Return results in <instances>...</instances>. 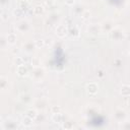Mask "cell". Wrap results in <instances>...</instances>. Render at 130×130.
I'll use <instances>...</instances> for the list:
<instances>
[{
    "mask_svg": "<svg viewBox=\"0 0 130 130\" xmlns=\"http://www.w3.org/2000/svg\"><path fill=\"white\" fill-rule=\"evenodd\" d=\"M1 18H2L3 20H7V19H8V14L5 13V12H3V13L1 14Z\"/></svg>",
    "mask_w": 130,
    "mask_h": 130,
    "instance_id": "cell-18",
    "label": "cell"
},
{
    "mask_svg": "<svg viewBox=\"0 0 130 130\" xmlns=\"http://www.w3.org/2000/svg\"><path fill=\"white\" fill-rule=\"evenodd\" d=\"M35 44H36V47H37V48H42V47H44V45H45V40L39 39V40H37V41L35 42Z\"/></svg>",
    "mask_w": 130,
    "mask_h": 130,
    "instance_id": "cell-10",
    "label": "cell"
},
{
    "mask_svg": "<svg viewBox=\"0 0 130 130\" xmlns=\"http://www.w3.org/2000/svg\"><path fill=\"white\" fill-rule=\"evenodd\" d=\"M14 63H15V65H17V66H20V65H23V64H24L22 57H16V59L14 60Z\"/></svg>",
    "mask_w": 130,
    "mask_h": 130,
    "instance_id": "cell-11",
    "label": "cell"
},
{
    "mask_svg": "<svg viewBox=\"0 0 130 130\" xmlns=\"http://www.w3.org/2000/svg\"><path fill=\"white\" fill-rule=\"evenodd\" d=\"M52 112H53V113H60L61 112V108L59 106H54L53 108H52Z\"/></svg>",
    "mask_w": 130,
    "mask_h": 130,
    "instance_id": "cell-15",
    "label": "cell"
},
{
    "mask_svg": "<svg viewBox=\"0 0 130 130\" xmlns=\"http://www.w3.org/2000/svg\"><path fill=\"white\" fill-rule=\"evenodd\" d=\"M25 64H23V65H20V66H17V69H16V72H17V74L19 75V76H25L28 74V68L24 66Z\"/></svg>",
    "mask_w": 130,
    "mask_h": 130,
    "instance_id": "cell-4",
    "label": "cell"
},
{
    "mask_svg": "<svg viewBox=\"0 0 130 130\" xmlns=\"http://www.w3.org/2000/svg\"><path fill=\"white\" fill-rule=\"evenodd\" d=\"M66 34H67V29H66L65 25L64 24L58 25L57 29H56V35L58 37H60V38H63V37L66 36Z\"/></svg>",
    "mask_w": 130,
    "mask_h": 130,
    "instance_id": "cell-2",
    "label": "cell"
},
{
    "mask_svg": "<svg viewBox=\"0 0 130 130\" xmlns=\"http://www.w3.org/2000/svg\"><path fill=\"white\" fill-rule=\"evenodd\" d=\"M22 59H23V62H24V64H27V63H29V62L31 61V59H30L29 57H22Z\"/></svg>",
    "mask_w": 130,
    "mask_h": 130,
    "instance_id": "cell-20",
    "label": "cell"
},
{
    "mask_svg": "<svg viewBox=\"0 0 130 130\" xmlns=\"http://www.w3.org/2000/svg\"><path fill=\"white\" fill-rule=\"evenodd\" d=\"M45 3H46V5H48V6H51L52 4L54 3V0H45Z\"/></svg>",
    "mask_w": 130,
    "mask_h": 130,
    "instance_id": "cell-17",
    "label": "cell"
},
{
    "mask_svg": "<svg viewBox=\"0 0 130 130\" xmlns=\"http://www.w3.org/2000/svg\"><path fill=\"white\" fill-rule=\"evenodd\" d=\"M16 40H17V38H16V35H15V34L10 33V34L7 35V43H8V44L14 45V44L16 43Z\"/></svg>",
    "mask_w": 130,
    "mask_h": 130,
    "instance_id": "cell-6",
    "label": "cell"
},
{
    "mask_svg": "<svg viewBox=\"0 0 130 130\" xmlns=\"http://www.w3.org/2000/svg\"><path fill=\"white\" fill-rule=\"evenodd\" d=\"M65 2L67 5H73L74 4V0H65Z\"/></svg>",
    "mask_w": 130,
    "mask_h": 130,
    "instance_id": "cell-19",
    "label": "cell"
},
{
    "mask_svg": "<svg viewBox=\"0 0 130 130\" xmlns=\"http://www.w3.org/2000/svg\"><path fill=\"white\" fill-rule=\"evenodd\" d=\"M27 116H29L30 118H32V119L34 120V119H36V118H37L38 114H37V112H36L35 110L30 109V110H28V111H27Z\"/></svg>",
    "mask_w": 130,
    "mask_h": 130,
    "instance_id": "cell-8",
    "label": "cell"
},
{
    "mask_svg": "<svg viewBox=\"0 0 130 130\" xmlns=\"http://www.w3.org/2000/svg\"><path fill=\"white\" fill-rule=\"evenodd\" d=\"M128 104H129V106H130V98H129V101H128Z\"/></svg>",
    "mask_w": 130,
    "mask_h": 130,
    "instance_id": "cell-22",
    "label": "cell"
},
{
    "mask_svg": "<svg viewBox=\"0 0 130 130\" xmlns=\"http://www.w3.org/2000/svg\"><path fill=\"white\" fill-rule=\"evenodd\" d=\"M90 15H91V13H90V12H89V11H85V12H84V14H83V16H82V17H83V18H88V17H89V16H90Z\"/></svg>",
    "mask_w": 130,
    "mask_h": 130,
    "instance_id": "cell-21",
    "label": "cell"
},
{
    "mask_svg": "<svg viewBox=\"0 0 130 130\" xmlns=\"http://www.w3.org/2000/svg\"><path fill=\"white\" fill-rule=\"evenodd\" d=\"M98 90H99V88H98L97 83H95V82H91V83L86 84V91L91 95H95L98 92Z\"/></svg>",
    "mask_w": 130,
    "mask_h": 130,
    "instance_id": "cell-3",
    "label": "cell"
},
{
    "mask_svg": "<svg viewBox=\"0 0 130 130\" xmlns=\"http://www.w3.org/2000/svg\"><path fill=\"white\" fill-rule=\"evenodd\" d=\"M64 115L61 113H54V115L52 116V120L56 124H62L64 123Z\"/></svg>",
    "mask_w": 130,
    "mask_h": 130,
    "instance_id": "cell-1",
    "label": "cell"
},
{
    "mask_svg": "<svg viewBox=\"0 0 130 130\" xmlns=\"http://www.w3.org/2000/svg\"><path fill=\"white\" fill-rule=\"evenodd\" d=\"M5 84H6V80H5V78L2 76L1 78H0V86H1V89L2 90H4L5 89Z\"/></svg>",
    "mask_w": 130,
    "mask_h": 130,
    "instance_id": "cell-12",
    "label": "cell"
},
{
    "mask_svg": "<svg viewBox=\"0 0 130 130\" xmlns=\"http://www.w3.org/2000/svg\"><path fill=\"white\" fill-rule=\"evenodd\" d=\"M22 125L24 126V127H30V126H32V124H33V119L32 118H30L29 116H27L25 118H23L22 119Z\"/></svg>",
    "mask_w": 130,
    "mask_h": 130,
    "instance_id": "cell-7",
    "label": "cell"
},
{
    "mask_svg": "<svg viewBox=\"0 0 130 130\" xmlns=\"http://www.w3.org/2000/svg\"><path fill=\"white\" fill-rule=\"evenodd\" d=\"M71 36H73V37H78V36H79V31L77 30V29L71 30Z\"/></svg>",
    "mask_w": 130,
    "mask_h": 130,
    "instance_id": "cell-14",
    "label": "cell"
},
{
    "mask_svg": "<svg viewBox=\"0 0 130 130\" xmlns=\"http://www.w3.org/2000/svg\"><path fill=\"white\" fill-rule=\"evenodd\" d=\"M63 128L64 129H72L73 128V125L71 124V122H65L63 124Z\"/></svg>",
    "mask_w": 130,
    "mask_h": 130,
    "instance_id": "cell-13",
    "label": "cell"
},
{
    "mask_svg": "<svg viewBox=\"0 0 130 130\" xmlns=\"http://www.w3.org/2000/svg\"><path fill=\"white\" fill-rule=\"evenodd\" d=\"M14 14H15L16 16H20V15L22 14V9H21V8H18V9H16V10H14Z\"/></svg>",
    "mask_w": 130,
    "mask_h": 130,
    "instance_id": "cell-16",
    "label": "cell"
},
{
    "mask_svg": "<svg viewBox=\"0 0 130 130\" xmlns=\"http://www.w3.org/2000/svg\"><path fill=\"white\" fill-rule=\"evenodd\" d=\"M120 94L124 97H129L130 96V85L128 84H123L121 86V90H120Z\"/></svg>",
    "mask_w": 130,
    "mask_h": 130,
    "instance_id": "cell-5",
    "label": "cell"
},
{
    "mask_svg": "<svg viewBox=\"0 0 130 130\" xmlns=\"http://www.w3.org/2000/svg\"><path fill=\"white\" fill-rule=\"evenodd\" d=\"M129 55H130V50H129Z\"/></svg>",
    "mask_w": 130,
    "mask_h": 130,
    "instance_id": "cell-23",
    "label": "cell"
},
{
    "mask_svg": "<svg viewBox=\"0 0 130 130\" xmlns=\"http://www.w3.org/2000/svg\"><path fill=\"white\" fill-rule=\"evenodd\" d=\"M44 12V7L42 6V5H37V6H35V8H34V13L35 14H41V13H43Z\"/></svg>",
    "mask_w": 130,
    "mask_h": 130,
    "instance_id": "cell-9",
    "label": "cell"
}]
</instances>
